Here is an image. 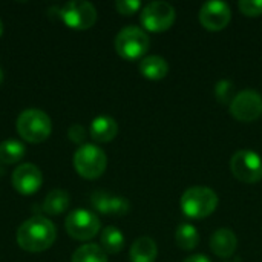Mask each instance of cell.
<instances>
[{
    "label": "cell",
    "instance_id": "29",
    "mask_svg": "<svg viewBox=\"0 0 262 262\" xmlns=\"http://www.w3.org/2000/svg\"><path fill=\"white\" fill-rule=\"evenodd\" d=\"M2 34H3V23H2V20H0V37H2Z\"/></svg>",
    "mask_w": 262,
    "mask_h": 262
},
{
    "label": "cell",
    "instance_id": "3",
    "mask_svg": "<svg viewBox=\"0 0 262 262\" xmlns=\"http://www.w3.org/2000/svg\"><path fill=\"white\" fill-rule=\"evenodd\" d=\"M17 132L28 143H43L52 132V123L46 112L26 109L17 118Z\"/></svg>",
    "mask_w": 262,
    "mask_h": 262
},
{
    "label": "cell",
    "instance_id": "15",
    "mask_svg": "<svg viewBox=\"0 0 262 262\" xmlns=\"http://www.w3.org/2000/svg\"><path fill=\"white\" fill-rule=\"evenodd\" d=\"M118 134L117 121L109 115H100L91 123V137L97 143H109Z\"/></svg>",
    "mask_w": 262,
    "mask_h": 262
},
{
    "label": "cell",
    "instance_id": "4",
    "mask_svg": "<svg viewBox=\"0 0 262 262\" xmlns=\"http://www.w3.org/2000/svg\"><path fill=\"white\" fill-rule=\"evenodd\" d=\"M150 46L147 32L138 26H126L115 37V51L124 60L141 58Z\"/></svg>",
    "mask_w": 262,
    "mask_h": 262
},
{
    "label": "cell",
    "instance_id": "18",
    "mask_svg": "<svg viewBox=\"0 0 262 262\" xmlns=\"http://www.w3.org/2000/svg\"><path fill=\"white\" fill-rule=\"evenodd\" d=\"M69 203H71L69 193L63 189H55L48 193V196L41 204V209L48 215H60L68 210Z\"/></svg>",
    "mask_w": 262,
    "mask_h": 262
},
{
    "label": "cell",
    "instance_id": "5",
    "mask_svg": "<svg viewBox=\"0 0 262 262\" xmlns=\"http://www.w3.org/2000/svg\"><path fill=\"white\" fill-rule=\"evenodd\" d=\"M107 166L106 154L95 144H83L74 154V167L86 180L100 178Z\"/></svg>",
    "mask_w": 262,
    "mask_h": 262
},
{
    "label": "cell",
    "instance_id": "13",
    "mask_svg": "<svg viewBox=\"0 0 262 262\" xmlns=\"http://www.w3.org/2000/svg\"><path fill=\"white\" fill-rule=\"evenodd\" d=\"M91 204L92 207L103 213V215H114V216H123L129 213L130 210V203L118 195H112L104 190H97L91 196Z\"/></svg>",
    "mask_w": 262,
    "mask_h": 262
},
{
    "label": "cell",
    "instance_id": "16",
    "mask_svg": "<svg viewBox=\"0 0 262 262\" xmlns=\"http://www.w3.org/2000/svg\"><path fill=\"white\" fill-rule=\"evenodd\" d=\"M158 256L157 243L149 236H141L134 241L129 250L130 262H155Z\"/></svg>",
    "mask_w": 262,
    "mask_h": 262
},
{
    "label": "cell",
    "instance_id": "28",
    "mask_svg": "<svg viewBox=\"0 0 262 262\" xmlns=\"http://www.w3.org/2000/svg\"><path fill=\"white\" fill-rule=\"evenodd\" d=\"M3 83V71L0 69V84Z\"/></svg>",
    "mask_w": 262,
    "mask_h": 262
},
{
    "label": "cell",
    "instance_id": "11",
    "mask_svg": "<svg viewBox=\"0 0 262 262\" xmlns=\"http://www.w3.org/2000/svg\"><path fill=\"white\" fill-rule=\"evenodd\" d=\"M198 18H200V23L206 29H209V31H221L230 23L232 11H230V6L226 2L212 0V2L204 3L200 8Z\"/></svg>",
    "mask_w": 262,
    "mask_h": 262
},
{
    "label": "cell",
    "instance_id": "24",
    "mask_svg": "<svg viewBox=\"0 0 262 262\" xmlns=\"http://www.w3.org/2000/svg\"><path fill=\"white\" fill-rule=\"evenodd\" d=\"M238 8L247 17H258L262 14V0H241Z\"/></svg>",
    "mask_w": 262,
    "mask_h": 262
},
{
    "label": "cell",
    "instance_id": "25",
    "mask_svg": "<svg viewBox=\"0 0 262 262\" xmlns=\"http://www.w3.org/2000/svg\"><path fill=\"white\" fill-rule=\"evenodd\" d=\"M115 8L123 15H132L141 8V2H138V0H118V2H115Z\"/></svg>",
    "mask_w": 262,
    "mask_h": 262
},
{
    "label": "cell",
    "instance_id": "17",
    "mask_svg": "<svg viewBox=\"0 0 262 262\" xmlns=\"http://www.w3.org/2000/svg\"><path fill=\"white\" fill-rule=\"evenodd\" d=\"M138 68H140V74L144 78L152 80V81L164 78L167 75V72H169L167 61L160 55H149V57L141 58Z\"/></svg>",
    "mask_w": 262,
    "mask_h": 262
},
{
    "label": "cell",
    "instance_id": "27",
    "mask_svg": "<svg viewBox=\"0 0 262 262\" xmlns=\"http://www.w3.org/2000/svg\"><path fill=\"white\" fill-rule=\"evenodd\" d=\"M184 262H212L206 255H192L187 259H184Z\"/></svg>",
    "mask_w": 262,
    "mask_h": 262
},
{
    "label": "cell",
    "instance_id": "8",
    "mask_svg": "<svg viewBox=\"0 0 262 262\" xmlns=\"http://www.w3.org/2000/svg\"><path fill=\"white\" fill-rule=\"evenodd\" d=\"M230 169L236 180L246 184H256L262 180V160L253 150H238L230 160Z\"/></svg>",
    "mask_w": 262,
    "mask_h": 262
},
{
    "label": "cell",
    "instance_id": "12",
    "mask_svg": "<svg viewBox=\"0 0 262 262\" xmlns=\"http://www.w3.org/2000/svg\"><path fill=\"white\" fill-rule=\"evenodd\" d=\"M12 186L14 189L25 196L34 195L43 184V175L35 164L23 163L12 172Z\"/></svg>",
    "mask_w": 262,
    "mask_h": 262
},
{
    "label": "cell",
    "instance_id": "22",
    "mask_svg": "<svg viewBox=\"0 0 262 262\" xmlns=\"http://www.w3.org/2000/svg\"><path fill=\"white\" fill-rule=\"evenodd\" d=\"M71 262H107V256L100 246L84 244L74 252Z\"/></svg>",
    "mask_w": 262,
    "mask_h": 262
},
{
    "label": "cell",
    "instance_id": "1",
    "mask_svg": "<svg viewBox=\"0 0 262 262\" xmlns=\"http://www.w3.org/2000/svg\"><path fill=\"white\" fill-rule=\"evenodd\" d=\"M15 238L20 249L29 253H40L55 243L57 229L48 218L35 215L18 227Z\"/></svg>",
    "mask_w": 262,
    "mask_h": 262
},
{
    "label": "cell",
    "instance_id": "2",
    "mask_svg": "<svg viewBox=\"0 0 262 262\" xmlns=\"http://www.w3.org/2000/svg\"><path fill=\"white\" fill-rule=\"evenodd\" d=\"M183 213L190 220H203L210 216L218 207V195L209 187L193 186L184 190L180 200Z\"/></svg>",
    "mask_w": 262,
    "mask_h": 262
},
{
    "label": "cell",
    "instance_id": "23",
    "mask_svg": "<svg viewBox=\"0 0 262 262\" xmlns=\"http://www.w3.org/2000/svg\"><path fill=\"white\" fill-rule=\"evenodd\" d=\"M215 97L221 104H229L235 98V88L230 80H220L215 84Z\"/></svg>",
    "mask_w": 262,
    "mask_h": 262
},
{
    "label": "cell",
    "instance_id": "26",
    "mask_svg": "<svg viewBox=\"0 0 262 262\" xmlns=\"http://www.w3.org/2000/svg\"><path fill=\"white\" fill-rule=\"evenodd\" d=\"M68 135H69V140L83 146V143L86 140V129L81 124H72L68 130Z\"/></svg>",
    "mask_w": 262,
    "mask_h": 262
},
{
    "label": "cell",
    "instance_id": "10",
    "mask_svg": "<svg viewBox=\"0 0 262 262\" xmlns=\"http://www.w3.org/2000/svg\"><path fill=\"white\" fill-rule=\"evenodd\" d=\"M230 114L243 123L256 121L262 115V97L256 91H241L230 103Z\"/></svg>",
    "mask_w": 262,
    "mask_h": 262
},
{
    "label": "cell",
    "instance_id": "9",
    "mask_svg": "<svg viewBox=\"0 0 262 262\" xmlns=\"http://www.w3.org/2000/svg\"><path fill=\"white\" fill-rule=\"evenodd\" d=\"M177 12L173 6L167 2H150L147 3L140 14V21L144 29L150 32L167 31L175 21Z\"/></svg>",
    "mask_w": 262,
    "mask_h": 262
},
{
    "label": "cell",
    "instance_id": "6",
    "mask_svg": "<svg viewBox=\"0 0 262 262\" xmlns=\"http://www.w3.org/2000/svg\"><path fill=\"white\" fill-rule=\"evenodd\" d=\"M58 18L72 29L84 31L95 25L97 9L91 2L72 0L58 8Z\"/></svg>",
    "mask_w": 262,
    "mask_h": 262
},
{
    "label": "cell",
    "instance_id": "20",
    "mask_svg": "<svg viewBox=\"0 0 262 262\" xmlns=\"http://www.w3.org/2000/svg\"><path fill=\"white\" fill-rule=\"evenodd\" d=\"M175 243L181 250H193L200 243V235L195 226L189 223H183L175 230Z\"/></svg>",
    "mask_w": 262,
    "mask_h": 262
},
{
    "label": "cell",
    "instance_id": "14",
    "mask_svg": "<svg viewBox=\"0 0 262 262\" xmlns=\"http://www.w3.org/2000/svg\"><path fill=\"white\" fill-rule=\"evenodd\" d=\"M238 249V238L233 230L230 229H218L210 236V250L218 258H232Z\"/></svg>",
    "mask_w": 262,
    "mask_h": 262
},
{
    "label": "cell",
    "instance_id": "19",
    "mask_svg": "<svg viewBox=\"0 0 262 262\" xmlns=\"http://www.w3.org/2000/svg\"><path fill=\"white\" fill-rule=\"evenodd\" d=\"M100 247L111 255H117L124 249V235L121 233L120 229L109 226L101 232L100 236Z\"/></svg>",
    "mask_w": 262,
    "mask_h": 262
},
{
    "label": "cell",
    "instance_id": "21",
    "mask_svg": "<svg viewBox=\"0 0 262 262\" xmlns=\"http://www.w3.org/2000/svg\"><path fill=\"white\" fill-rule=\"evenodd\" d=\"M26 155L25 144L18 140H5L0 143V163L15 164Z\"/></svg>",
    "mask_w": 262,
    "mask_h": 262
},
{
    "label": "cell",
    "instance_id": "7",
    "mask_svg": "<svg viewBox=\"0 0 262 262\" xmlns=\"http://www.w3.org/2000/svg\"><path fill=\"white\" fill-rule=\"evenodd\" d=\"M64 227L71 238L77 241H88L97 236L101 224L94 212L86 209H75L68 215Z\"/></svg>",
    "mask_w": 262,
    "mask_h": 262
}]
</instances>
